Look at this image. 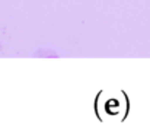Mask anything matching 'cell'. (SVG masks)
Instances as JSON below:
<instances>
[]
</instances>
